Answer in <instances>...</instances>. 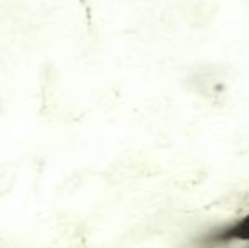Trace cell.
I'll use <instances>...</instances> for the list:
<instances>
[{
	"label": "cell",
	"mask_w": 249,
	"mask_h": 248,
	"mask_svg": "<svg viewBox=\"0 0 249 248\" xmlns=\"http://www.w3.org/2000/svg\"><path fill=\"white\" fill-rule=\"evenodd\" d=\"M198 245L202 247H249V209L243 214L212 226L200 233Z\"/></svg>",
	"instance_id": "obj_1"
}]
</instances>
